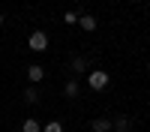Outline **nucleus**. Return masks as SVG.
Instances as JSON below:
<instances>
[{"instance_id": "obj_9", "label": "nucleus", "mask_w": 150, "mask_h": 132, "mask_svg": "<svg viewBox=\"0 0 150 132\" xmlns=\"http://www.w3.org/2000/svg\"><path fill=\"white\" fill-rule=\"evenodd\" d=\"M21 132H42V126L36 123L33 117H27V120H24V126H21Z\"/></svg>"}, {"instance_id": "obj_6", "label": "nucleus", "mask_w": 150, "mask_h": 132, "mask_svg": "<svg viewBox=\"0 0 150 132\" xmlns=\"http://www.w3.org/2000/svg\"><path fill=\"white\" fill-rule=\"evenodd\" d=\"M69 66H72V72H87V57H72Z\"/></svg>"}, {"instance_id": "obj_7", "label": "nucleus", "mask_w": 150, "mask_h": 132, "mask_svg": "<svg viewBox=\"0 0 150 132\" xmlns=\"http://www.w3.org/2000/svg\"><path fill=\"white\" fill-rule=\"evenodd\" d=\"M24 102L36 105V102H39V90H36V87H24Z\"/></svg>"}, {"instance_id": "obj_12", "label": "nucleus", "mask_w": 150, "mask_h": 132, "mask_svg": "<svg viewBox=\"0 0 150 132\" xmlns=\"http://www.w3.org/2000/svg\"><path fill=\"white\" fill-rule=\"evenodd\" d=\"M78 18H81V15H78L75 9H69L66 15H63V21H66V24H78Z\"/></svg>"}, {"instance_id": "obj_2", "label": "nucleus", "mask_w": 150, "mask_h": 132, "mask_svg": "<svg viewBox=\"0 0 150 132\" xmlns=\"http://www.w3.org/2000/svg\"><path fill=\"white\" fill-rule=\"evenodd\" d=\"M27 45H30V51H45V48H48V33L45 30H33Z\"/></svg>"}, {"instance_id": "obj_5", "label": "nucleus", "mask_w": 150, "mask_h": 132, "mask_svg": "<svg viewBox=\"0 0 150 132\" xmlns=\"http://www.w3.org/2000/svg\"><path fill=\"white\" fill-rule=\"evenodd\" d=\"M78 24H81V30H87V33L96 30V18H93V15H81V18H78Z\"/></svg>"}, {"instance_id": "obj_13", "label": "nucleus", "mask_w": 150, "mask_h": 132, "mask_svg": "<svg viewBox=\"0 0 150 132\" xmlns=\"http://www.w3.org/2000/svg\"><path fill=\"white\" fill-rule=\"evenodd\" d=\"M0 24H3V12H0Z\"/></svg>"}, {"instance_id": "obj_8", "label": "nucleus", "mask_w": 150, "mask_h": 132, "mask_svg": "<svg viewBox=\"0 0 150 132\" xmlns=\"http://www.w3.org/2000/svg\"><path fill=\"white\" fill-rule=\"evenodd\" d=\"M93 132H111V120H105V117L93 120Z\"/></svg>"}, {"instance_id": "obj_3", "label": "nucleus", "mask_w": 150, "mask_h": 132, "mask_svg": "<svg viewBox=\"0 0 150 132\" xmlns=\"http://www.w3.org/2000/svg\"><path fill=\"white\" fill-rule=\"evenodd\" d=\"M27 78H30L33 84H36V81H42V78H45V69H42L39 63H33V66L27 69Z\"/></svg>"}, {"instance_id": "obj_4", "label": "nucleus", "mask_w": 150, "mask_h": 132, "mask_svg": "<svg viewBox=\"0 0 150 132\" xmlns=\"http://www.w3.org/2000/svg\"><path fill=\"white\" fill-rule=\"evenodd\" d=\"M63 93L69 96V99H75V96L81 93V87H78V81H66V84H63Z\"/></svg>"}, {"instance_id": "obj_11", "label": "nucleus", "mask_w": 150, "mask_h": 132, "mask_svg": "<svg viewBox=\"0 0 150 132\" xmlns=\"http://www.w3.org/2000/svg\"><path fill=\"white\" fill-rule=\"evenodd\" d=\"M114 129H117V132H126V129H129V117H117Z\"/></svg>"}, {"instance_id": "obj_10", "label": "nucleus", "mask_w": 150, "mask_h": 132, "mask_svg": "<svg viewBox=\"0 0 150 132\" xmlns=\"http://www.w3.org/2000/svg\"><path fill=\"white\" fill-rule=\"evenodd\" d=\"M42 132H63V123H57V120H51V123H45Z\"/></svg>"}, {"instance_id": "obj_14", "label": "nucleus", "mask_w": 150, "mask_h": 132, "mask_svg": "<svg viewBox=\"0 0 150 132\" xmlns=\"http://www.w3.org/2000/svg\"><path fill=\"white\" fill-rule=\"evenodd\" d=\"M114 132H117V129H114Z\"/></svg>"}, {"instance_id": "obj_1", "label": "nucleus", "mask_w": 150, "mask_h": 132, "mask_svg": "<svg viewBox=\"0 0 150 132\" xmlns=\"http://www.w3.org/2000/svg\"><path fill=\"white\" fill-rule=\"evenodd\" d=\"M108 72H102V69H93L90 75H87V84H90V90H105L108 87Z\"/></svg>"}]
</instances>
